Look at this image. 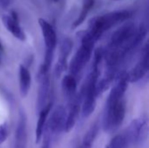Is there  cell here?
Listing matches in <instances>:
<instances>
[{
	"label": "cell",
	"mask_w": 149,
	"mask_h": 148,
	"mask_svg": "<svg viewBox=\"0 0 149 148\" xmlns=\"http://www.w3.org/2000/svg\"><path fill=\"white\" fill-rule=\"evenodd\" d=\"M80 38L81 44L73 56L69 65L70 74L73 77H76L85 68L86 64L91 59L94 48L95 42L87 31L84 32Z\"/></svg>",
	"instance_id": "1"
},
{
	"label": "cell",
	"mask_w": 149,
	"mask_h": 148,
	"mask_svg": "<svg viewBox=\"0 0 149 148\" xmlns=\"http://www.w3.org/2000/svg\"><path fill=\"white\" fill-rule=\"evenodd\" d=\"M126 115V103L122 99L116 105L105 108L103 116V129L105 132H113L122 124Z\"/></svg>",
	"instance_id": "2"
},
{
	"label": "cell",
	"mask_w": 149,
	"mask_h": 148,
	"mask_svg": "<svg viewBox=\"0 0 149 148\" xmlns=\"http://www.w3.org/2000/svg\"><path fill=\"white\" fill-rule=\"evenodd\" d=\"M131 145H139L146 140L148 133V119L142 115L134 119L124 131Z\"/></svg>",
	"instance_id": "3"
},
{
	"label": "cell",
	"mask_w": 149,
	"mask_h": 148,
	"mask_svg": "<svg viewBox=\"0 0 149 148\" xmlns=\"http://www.w3.org/2000/svg\"><path fill=\"white\" fill-rule=\"evenodd\" d=\"M66 120V109L64 106L59 105L54 108L49 120H47L44 133L49 134L52 138V136L60 133L65 130ZM43 133V134H44Z\"/></svg>",
	"instance_id": "4"
},
{
	"label": "cell",
	"mask_w": 149,
	"mask_h": 148,
	"mask_svg": "<svg viewBox=\"0 0 149 148\" xmlns=\"http://www.w3.org/2000/svg\"><path fill=\"white\" fill-rule=\"evenodd\" d=\"M137 28L133 22L123 24L111 36L107 48H120L126 44L136 33Z\"/></svg>",
	"instance_id": "5"
},
{
	"label": "cell",
	"mask_w": 149,
	"mask_h": 148,
	"mask_svg": "<svg viewBox=\"0 0 149 148\" xmlns=\"http://www.w3.org/2000/svg\"><path fill=\"white\" fill-rule=\"evenodd\" d=\"M149 63V51L148 44H146L143 50L141 57L139 62L130 70V72H127V80L129 83H136L141 80L148 72Z\"/></svg>",
	"instance_id": "6"
},
{
	"label": "cell",
	"mask_w": 149,
	"mask_h": 148,
	"mask_svg": "<svg viewBox=\"0 0 149 148\" xmlns=\"http://www.w3.org/2000/svg\"><path fill=\"white\" fill-rule=\"evenodd\" d=\"M128 83L129 82L127 80V72H120L117 77L115 85H113V86L112 87L105 108L111 107L123 99V97L128 86Z\"/></svg>",
	"instance_id": "7"
},
{
	"label": "cell",
	"mask_w": 149,
	"mask_h": 148,
	"mask_svg": "<svg viewBox=\"0 0 149 148\" xmlns=\"http://www.w3.org/2000/svg\"><path fill=\"white\" fill-rule=\"evenodd\" d=\"M69 106L68 112H66V120L64 132L69 133L76 125L79 114L81 113V105H82V98L79 93H76V95L68 100Z\"/></svg>",
	"instance_id": "8"
},
{
	"label": "cell",
	"mask_w": 149,
	"mask_h": 148,
	"mask_svg": "<svg viewBox=\"0 0 149 148\" xmlns=\"http://www.w3.org/2000/svg\"><path fill=\"white\" fill-rule=\"evenodd\" d=\"M38 23L41 28L42 35L45 44V51L54 53L58 43V38L53 26L43 18H40L38 20Z\"/></svg>",
	"instance_id": "9"
},
{
	"label": "cell",
	"mask_w": 149,
	"mask_h": 148,
	"mask_svg": "<svg viewBox=\"0 0 149 148\" xmlns=\"http://www.w3.org/2000/svg\"><path fill=\"white\" fill-rule=\"evenodd\" d=\"M13 148H27V119L24 112H20L15 130Z\"/></svg>",
	"instance_id": "10"
},
{
	"label": "cell",
	"mask_w": 149,
	"mask_h": 148,
	"mask_svg": "<svg viewBox=\"0 0 149 148\" xmlns=\"http://www.w3.org/2000/svg\"><path fill=\"white\" fill-rule=\"evenodd\" d=\"M73 44L70 38H65L61 44L59 50V58L55 66V76L56 78L60 77V75L65 71L67 67V59L71 54Z\"/></svg>",
	"instance_id": "11"
},
{
	"label": "cell",
	"mask_w": 149,
	"mask_h": 148,
	"mask_svg": "<svg viewBox=\"0 0 149 148\" xmlns=\"http://www.w3.org/2000/svg\"><path fill=\"white\" fill-rule=\"evenodd\" d=\"M40 82L39 88H38V94L37 98V111L42 110L45 106L47 104V99L50 93V87H51V79L49 74L42 77L38 79Z\"/></svg>",
	"instance_id": "12"
},
{
	"label": "cell",
	"mask_w": 149,
	"mask_h": 148,
	"mask_svg": "<svg viewBox=\"0 0 149 148\" xmlns=\"http://www.w3.org/2000/svg\"><path fill=\"white\" fill-rule=\"evenodd\" d=\"M107 30L108 29L107 27L105 19L102 15V16L95 17L94 18H93L90 21L89 31H87V32L89 33L91 38L93 39V41L96 42L97 40L100 39V38L103 35V33Z\"/></svg>",
	"instance_id": "13"
},
{
	"label": "cell",
	"mask_w": 149,
	"mask_h": 148,
	"mask_svg": "<svg viewBox=\"0 0 149 148\" xmlns=\"http://www.w3.org/2000/svg\"><path fill=\"white\" fill-rule=\"evenodd\" d=\"M52 103L48 102L45 106V107L38 112L39 115H38V120L37 121L36 130H35V140H36L37 144L40 142V140L43 137V133H44L45 126V124L47 121V118L52 110Z\"/></svg>",
	"instance_id": "14"
},
{
	"label": "cell",
	"mask_w": 149,
	"mask_h": 148,
	"mask_svg": "<svg viewBox=\"0 0 149 148\" xmlns=\"http://www.w3.org/2000/svg\"><path fill=\"white\" fill-rule=\"evenodd\" d=\"M2 21L5 26V28L10 31L16 38L19 39L20 41H24L26 38L25 33L24 30L21 28L18 22L14 21L9 15H3L2 17Z\"/></svg>",
	"instance_id": "15"
},
{
	"label": "cell",
	"mask_w": 149,
	"mask_h": 148,
	"mask_svg": "<svg viewBox=\"0 0 149 148\" xmlns=\"http://www.w3.org/2000/svg\"><path fill=\"white\" fill-rule=\"evenodd\" d=\"M31 77L29 70L26 68L25 65H21L19 66V90L20 94L23 98L27 96L31 88Z\"/></svg>",
	"instance_id": "16"
},
{
	"label": "cell",
	"mask_w": 149,
	"mask_h": 148,
	"mask_svg": "<svg viewBox=\"0 0 149 148\" xmlns=\"http://www.w3.org/2000/svg\"><path fill=\"white\" fill-rule=\"evenodd\" d=\"M100 124L99 122H95L93 123L91 127L86 132L82 141L80 143V145L78 147V148H92L93 142L95 141L99 132H100Z\"/></svg>",
	"instance_id": "17"
},
{
	"label": "cell",
	"mask_w": 149,
	"mask_h": 148,
	"mask_svg": "<svg viewBox=\"0 0 149 148\" xmlns=\"http://www.w3.org/2000/svg\"><path fill=\"white\" fill-rule=\"evenodd\" d=\"M62 90L68 100L72 99L76 95L77 90V81L75 77L71 74L65 75L62 79Z\"/></svg>",
	"instance_id": "18"
},
{
	"label": "cell",
	"mask_w": 149,
	"mask_h": 148,
	"mask_svg": "<svg viewBox=\"0 0 149 148\" xmlns=\"http://www.w3.org/2000/svg\"><path fill=\"white\" fill-rule=\"evenodd\" d=\"M94 3H95V0H83L81 11H80L79 17H77V19L72 24V28H77L85 22L89 11L93 8Z\"/></svg>",
	"instance_id": "19"
},
{
	"label": "cell",
	"mask_w": 149,
	"mask_h": 148,
	"mask_svg": "<svg viewBox=\"0 0 149 148\" xmlns=\"http://www.w3.org/2000/svg\"><path fill=\"white\" fill-rule=\"evenodd\" d=\"M129 146V140L125 132H123L122 133L115 135L105 147V148H127Z\"/></svg>",
	"instance_id": "20"
},
{
	"label": "cell",
	"mask_w": 149,
	"mask_h": 148,
	"mask_svg": "<svg viewBox=\"0 0 149 148\" xmlns=\"http://www.w3.org/2000/svg\"><path fill=\"white\" fill-rule=\"evenodd\" d=\"M9 136V126L7 122L0 124V145L3 144Z\"/></svg>",
	"instance_id": "21"
},
{
	"label": "cell",
	"mask_w": 149,
	"mask_h": 148,
	"mask_svg": "<svg viewBox=\"0 0 149 148\" xmlns=\"http://www.w3.org/2000/svg\"><path fill=\"white\" fill-rule=\"evenodd\" d=\"M42 138H44V140H43V142H42L40 148H51V143H52V138L47 133H44Z\"/></svg>",
	"instance_id": "22"
},
{
	"label": "cell",
	"mask_w": 149,
	"mask_h": 148,
	"mask_svg": "<svg viewBox=\"0 0 149 148\" xmlns=\"http://www.w3.org/2000/svg\"><path fill=\"white\" fill-rule=\"evenodd\" d=\"M14 21L16 22H18L19 23V17H18V14L17 13V11H15L14 10H11L10 12V15H9Z\"/></svg>",
	"instance_id": "23"
},
{
	"label": "cell",
	"mask_w": 149,
	"mask_h": 148,
	"mask_svg": "<svg viewBox=\"0 0 149 148\" xmlns=\"http://www.w3.org/2000/svg\"><path fill=\"white\" fill-rule=\"evenodd\" d=\"M10 3V0H0V5L3 8H7Z\"/></svg>",
	"instance_id": "24"
},
{
	"label": "cell",
	"mask_w": 149,
	"mask_h": 148,
	"mask_svg": "<svg viewBox=\"0 0 149 148\" xmlns=\"http://www.w3.org/2000/svg\"><path fill=\"white\" fill-rule=\"evenodd\" d=\"M3 51V45H2V43H1V41H0V63H1V53Z\"/></svg>",
	"instance_id": "25"
},
{
	"label": "cell",
	"mask_w": 149,
	"mask_h": 148,
	"mask_svg": "<svg viewBox=\"0 0 149 148\" xmlns=\"http://www.w3.org/2000/svg\"><path fill=\"white\" fill-rule=\"evenodd\" d=\"M51 1H52V2H54V3H58L59 0H51Z\"/></svg>",
	"instance_id": "26"
}]
</instances>
